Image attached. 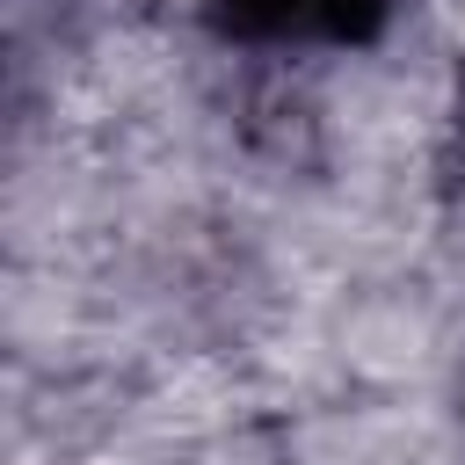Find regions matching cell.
<instances>
[{"label":"cell","instance_id":"1","mask_svg":"<svg viewBox=\"0 0 465 465\" xmlns=\"http://www.w3.org/2000/svg\"><path fill=\"white\" fill-rule=\"evenodd\" d=\"M392 0H211V22L218 36L232 44H327V51H349V44H371L385 29Z\"/></svg>","mask_w":465,"mask_h":465}]
</instances>
